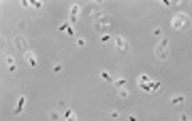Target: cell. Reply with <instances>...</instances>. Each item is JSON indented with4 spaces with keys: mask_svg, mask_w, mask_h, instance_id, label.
I'll return each mask as SVG.
<instances>
[{
    "mask_svg": "<svg viewBox=\"0 0 192 121\" xmlns=\"http://www.w3.org/2000/svg\"><path fill=\"white\" fill-rule=\"evenodd\" d=\"M190 15L188 13H177V15H173V19H171V28L173 30H186L188 26H190Z\"/></svg>",
    "mask_w": 192,
    "mask_h": 121,
    "instance_id": "1",
    "label": "cell"
},
{
    "mask_svg": "<svg viewBox=\"0 0 192 121\" xmlns=\"http://www.w3.org/2000/svg\"><path fill=\"white\" fill-rule=\"evenodd\" d=\"M111 23H113V19H111L109 15H103V17H98V19L94 21V30L98 32V36H101V34H107L105 30L111 26Z\"/></svg>",
    "mask_w": 192,
    "mask_h": 121,
    "instance_id": "2",
    "label": "cell"
},
{
    "mask_svg": "<svg viewBox=\"0 0 192 121\" xmlns=\"http://www.w3.org/2000/svg\"><path fill=\"white\" fill-rule=\"evenodd\" d=\"M154 53H156L158 60H166V58H169V40H166V38H160V43L156 45Z\"/></svg>",
    "mask_w": 192,
    "mask_h": 121,
    "instance_id": "3",
    "label": "cell"
},
{
    "mask_svg": "<svg viewBox=\"0 0 192 121\" xmlns=\"http://www.w3.org/2000/svg\"><path fill=\"white\" fill-rule=\"evenodd\" d=\"M113 45H115V51L117 53H128L130 51V43L124 36H113Z\"/></svg>",
    "mask_w": 192,
    "mask_h": 121,
    "instance_id": "4",
    "label": "cell"
},
{
    "mask_svg": "<svg viewBox=\"0 0 192 121\" xmlns=\"http://www.w3.org/2000/svg\"><path fill=\"white\" fill-rule=\"evenodd\" d=\"M83 11L90 15V19H98V17H103V9H101V4L98 2H94V4H88V7H83Z\"/></svg>",
    "mask_w": 192,
    "mask_h": 121,
    "instance_id": "5",
    "label": "cell"
},
{
    "mask_svg": "<svg viewBox=\"0 0 192 121\" xmlns=\"http://www.w3.org/2000/svg\"><path fill=\"white\" fill-rule=\"evenodd\" d=\"M13 45H15V49H21L23 53L26 51H30L28 49V38L23 36V34H19V36H15V40H13Z\"/></svg>",
    "mask_w": 192,
    "mask_h": 121,
    "instance_id": "6",
    "label": "cell"
},
{
    "mask_svg": "<svg viewBox=\"0 0 192 121\" xmlns=\"http://www.w3.org/2000/svg\"><path fill=\"white\" fill-rule=\"evenodd\" d=\"M81 11H83V7H81V4H73V7H70V11H68V21H70V23L77 21Z\"/></svg>",
    "mask_w": 192,
    "mask_h": 121,
    "instance_id": "7",
    "label": "cell"
},
{
    "mask_svg": "<svg viewBox=\"0 0 192 121\" xmlns=\"http://www.w3.org/2000/svg\"><path fill=\"white\" fill-rule=\"evenodd\" d=\"M137 83H139V87H141L143 91H150L152 79H150V75H139V77H137Z\"/></svg>",
    "mask_w": 192,
    "mask_h": 121,
    "instance_id": "8",
    "label": "cell"
},
{
    "mask_svg": "<svg viewBox=\"0 0 192 121\" xmlns=\"http://www.w3.org/2000/svg\"><path fill=\"white\" fill-rule=\"evenodd\" d=\"M23 106H26V96H19L17 102H15V106H13V115H19L23 111Z\"/></svg>",
    "mask_w": 192,
    "mask_h": 121,
    "instance_id": "9",
    "label": "cell"
},
{
    "mask_svg": "<svg viewBox=\"0 0 192 121\" xmlns=\"http://www.w3.org/2000/svg\"><path fill=\"white\" fill-rule=\"evenodd\" d=\"M58 30H60V32H68V36H75V28L70 26V21L60 23V26H58Z\"/></svg>",
    "mask_w": 192,
    "mask_h": 121,
    "instance_id": "10",
    "label": "cell"
},
{
    "mask_svg": "<svg viewBox=\"0 0 192 121\" xmlns=\"http://www.w3.org/2000/svg\"><path fill=\"white\" fill-rule=\"evenodd\" d=\"M23 58H26V62H28L30 66H36V64H39V60H36L34 51H26V53H23Z\"/></svg>",
    "mask_w": 192,
    "mask_h": 121,
    "instance_id": "11",
    "label": "cell"
},
{
    "mask_svg": "<svg viewBox=\"0 0 192 121\" xmlns=\"http://www.w3.org/2000/svg\"><path fill=\"white\" fill-rule=\"evenodd\" d=\"M184 102H186V96H184V93H177V96H173V98H171V104H173V106H181Z\"/></svg>",
    "mask_w": 192,
    "mask_h": 121,
    "instance_id": "12",
    "label": "cell"
},
{
    "mask_svg": "<svg viewBox=\"0 0 192 121\" xmlns=\"http://www.w3.org/2000/svg\"><path fill=\"white\" fill-rule=\"evenodd\" d=\"M150 91H152V93H160V91H162L160 81H152V83H150Z\"/></svg>",
    "mask_w": 192,
    "mask_h": 121,
    "instance_id": "13",
    "label": "cell"
},
{
    "mask_svg": "<svg viewBox=\"0 0 192 121\" xmlns=\"http://www.w3.org/2000/svg\"><path fill=\"white\" fill-rule=\"evenodd\" d=\"M64 121H77V115H75V111L66 108V113H64Z\"/></svg>",
    "mask_w": 192,
    "mask_h": 121,
    "instance_id": "14",
    "label": "cell"
},
{
    "mask_svg": "<svg viewBox=\"0 0 192 121\" xmlns=\"http://www.w3.org/2000/svg\"><path fill=\"white\" fill-rule=\"evenodd\" d=\"M113 85H115L117 89H122V87H126V79H124V77H117V79H113Z\"/></svg>",
    "mask_w": 192,
    "mask_h": 121,
    "instance_id": "15",
    "label": "cell"
},
{
    "mask_svg": "<svg viewBox=\"0 0 192 121\" xmlns=\"http://www.w3.org/2000/svg\"><path fill=\"white\" fill-rule=\"evenodd\" d=\"M101 79L107 81V83H113V77H111V72H109V70H101Z\"/></svg>",
    "mask_w": 192,
    "mask_h": 121,
    "instance_id": "16",
    "label": "cell"
},
{
    "mask_svg": "<svg viewBox=\"0 0 192 121\" xmlns=\"http://www.w3.org/2000/svg\"><path fill=\"white\" fill-rule=\"evenodd\" d=\"M51 72H54V75H62V72H64V66L58 62V64H54V66H51Z\"/></svg>",
    "mask_w": 192,
    "mask_h": 121,
    "instance_id": "17",
    "label": "cell"
},
{
    "mask_svg": "<svg viewBox=\"0 0 192 121\" xmlns=\"http://www.w3.org/2000/svg\"><path fill=\"white\" fill-rule=\"evenodd\" d=\"M111 40H113V36H111L109 32H107V34H101V36H98V43H103V45H105V43H111Z\"/></svg>",
    "mask_w": 192,
    "mask_h": 121,
    "instance_id": "18",
    "label": "cell"
},
{
    "mask_svg": "<svg viewBox=\"0 0 192 121\" xmlns=\"http://www.w3.org/2000/svg\"><path fill=\"white\" fill-rule=\"evenodd\" d=\"M7 64H9V72L15 70V58L13 55H7Z\"/></svg>",
    "mask_w": 192,
    "mask_h": 121,
    "instance_id": "19",
    "label": "cell"
},
{
    "mask_svg": "<svg viewBox=\"0 0 192 121\" xmlns=\"http://www.w3.org/2000/svg\"><path fill=\"white\" fill-rule=\"evenodd\" d=\"M117 96H119V98H122V100H126V98H128L130 93H128V89H126V87H122V89H117Z\"/></svg>",
    "mask_w": 192,
    "mask_h": 121,
    "instance_id": "20",
    "label": "cell"
},
{
    "mask_svg": "<svg viewBox=\"0 0 192 121\" xmlns=\"http://www.w3.org/2000/svg\"><path fill=\"white\" fill-rule=\"evenodd\" d=\"M43 7H45V4L41 2V0H32V9H34V11H43Z\"/></svg>",
    "mask_w": 192,
    "mask_h": 121,
    "instance_id": "21",
    "label": "cell"
},
{
    "mask_svg": "<svg viewBox=\"0 0 192 121\" xmlns=\"http://www.w3.org/2000/svg\"><path fill=\"white\" fill-rule=\"evenodd\" d=\"M49 119L58 121V119H60V113H58V111H49Z\"/></svg>",
    "mask_w": 192,
    "mask_h": 121,
    "instance_id": "22",
    "label": "cell"
},
{
    "mask_svg": "<svg viewBox=\"0 0 192 121\" xmlns=\"http://www.w3.org/2000/svg\"><path fill=\"white\" fill-rule=\"evenodd\" d=\"M17 30H19V32L26 30V21H19V23H17Z\"/></svg>",
    "mask_w": 192,
    "mask_h": 121,
    "instance_id": "23",
    "label": "cell"
},
{
    "mask_svg": "<svg viewBox=\"0 0 192 121\" xmlns=\"http://www.w3.org/2000/svg\"><path fill=\"white\" fill-rule=\"evenodd\" d=\"M85 45H88L85 38H77V47H85Z\"/></svg>",
    "mask_w": 192,
    "mask_h": 121,
    "instance_id": "24",
    "label": "cell"
},
{
    "mask_svg": "<svg viewBox=\"0 0 192 121\" xmlns=\"http://www.w3.org/2000/svg\"><path fill=\"white\" fill-rule=\"evenodd\" d=\"M109 117H111V119H117V117H119V111H109Z\"/></svg>",
    "mask_w": 192,
    "mask_h": 121,
    "instance_id": "25",
    "label": "cell"
},
{
    "mask_svg": "<svg viewBox=\"0 0 192 121\" xmlns=\"http://www.w3.org/2000/svg\"><path fill=\"white\" fill-rule=\"evenodd\" d=\"M154 36H162V30L160 28H154Z\"/></svg>",
    "mask_w": 192,
    "mask_h": 121,
    "instance_id": "26",
    "label": "cell"
},
{
    "mask_svg": "<svg viewBox=\"0 0 192 121\" xmlns=\"http://www.w3.org/2000/svg\"><path fill=\"white\" fill-rule=\"evenodd\" d=\"M128 121H139V119H137V115H128Z\"/></svg>",
    "mask_w": 192,
    "mask_h": 121,
    "instance_id": "27",
    "label": "cell"
},
{
    "mask_svg": "<svg viewBox=\"0 0 192 121\" xmlns=\"http://www.w3.org/2000/svg\"><path fill=\"white\" fill-rule=\"evenodd\" d=\"M179 121H190V117H188V115H181V117H179Z\"/></svg>",
    "mask_w": 192,
    "mask_h": 121,
    "instance_id": "28",
    "label": "cell"
}]
</instances>
